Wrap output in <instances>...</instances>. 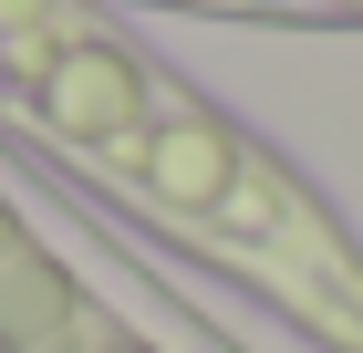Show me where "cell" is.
I'll use <instances>...</instances> for the list:
<instances>
[{"label": "cell", "mask_w": 363, "mask_h": 353, "mask_svg": "<svg viewBox=\"0 0 363 353\" xmlns=\"http://www.w3.org/2000/svg\"><path fill=\"white\" fill-rule=\"evenodd\" d=\"M0 343H21V353H135L94 301H73L42 260H31V239L11 218H0Z\"/></svg>", "instance_id": "cell-1"}]
</instances>
